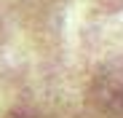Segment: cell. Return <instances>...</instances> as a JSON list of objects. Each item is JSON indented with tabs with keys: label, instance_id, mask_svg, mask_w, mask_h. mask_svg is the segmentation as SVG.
I'll use <instances>...</instances> for the list:
<instances>
[{
	"label": "cell",
	"instance_id": "cell-2",
	"mask_svg": "<svg viewBox=\"0 0 123 118\" xmlns=\"http://www.w3.org/2000/svg\"><path fill=\"white\" fill-rule=\"evenodd\" d=\"M8 118H37V115H32V113H24V110H19V113H11Z\"/></svg>",
	"mask_w": 123,
	"mask_h": 118
},
{
	"label": "cell",
	"instance_id": "cell-1",
	"mask_svg": "<svg viewBox=\"0 0 123 118\" xmlns=\"http://www.w3.org/2000/svg\"><path fill=\"white\" fill-rule=\"evenodd\" d=\"M88 99L99 118H123V56L110 59L96 70Z\"/></svg>",
	"mask_w": 123,
	"mask_h": 118
}]
</instances>
